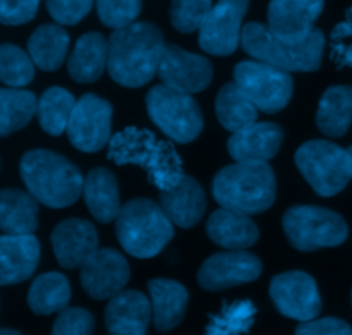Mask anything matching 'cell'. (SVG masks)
Segmentation results:
<instances>
[{
  "instance_id": "10",
  "label": "cell",
  "mask_w": 352,
  "mask_h": 335,
  "mask_svg": "<svg viewBox=\"0 0 352 335\" xmlns=\"http://www.w3.org/2000/svg\"><path fill=\"white\" fill-rule=\"evenodd\" d=\"M234 81L265 114H277L285 109L294 91V81L289 72L260 61L239 62L234 69Z\"/></svg>"
},
{
  "instance_id": "22",
  "label": "cell",
  "mask_w": 352,
  "mask_h": 335,
  "mask_svg": "<svg viewBox=\"0 0 352 335\" xmlns=\"http://www.w3.org/2000/svg\"><path fill=\"white\" fill-rule=\"evenodd\" d=\"M160 206L174 226L191 229L205 215L206 196L195 177L184 175L174 188L160 191Z\"/></svg>"
},
{
  "instance_id": "35",
  "label": "cell",
  "mask_w": 352,
  "mask_h": 335,
  "mask_svg": "<svg viewBox=\"0 0 352 335\" xmlns=\"http://www.w3.org/2000/svg\"><path fill=\"white\" fill-rule=\"evenodd\" d=\"M34 62L30 54L12 43L0 45V83L9 88H23L34 78Z\"/></svg>"
},
{
  "instance_id": "3",
  "label": "cell",
  "mask_w": 352,
  "mask_h": 335,
  "mask_svg": "<svg viewBox=\"0 0 352 335\" xmlns=\"http://www.w3.org/2000/svg\"><path fill=\"white\" fill-rule=\"evenodd\" d=\"M19 174L28 191L48 208H65L78 202L85 179L72 162L50 150L23 155Z\"/></svg>"
},
{
  "instance_id": "39",
  "label": "cell",
  "mask_w": 352,
  "mask_h": 335,
  "mask_svg": "<svg viewBox=\"0 0 352 335\" xmlns=\"http://www.w3.org/2000/svg\"><path fill=\"white\" fill-rule=\"evenodd\" d=\"M330 57L339 67H352V6L330 36Z\"/></svg>"
},
{
  "instance_id": "21",
  "label": "cell",
  "mask_w": 352,
  "mask_h": 335,
  "mask_svg": "<svg viewBox=\"0 0 352 335\" xmlns=\"http://www.w3.org/2000/svg\"><path fill=\"white\" fill-rule=\"evenodd\" d=\"M284 129L274 122H253L236 131L227 141V150L236 162H268L278 153Z\"/></svg>"
},
{
  "instance_id": "1",
  "label": "cell",
  "mask_w": 352,
  "mask_h": 335,
  "mask_svg": "<svg viewBox=\"0 0 352 335\" xmlns=\"http://www.w3.org/2000/svg\"><path fill=\"white\" fill-rule=\"evenodd\" d=\"M164 48V33L151 23L116 30L109 40L110 78L126 88H141L158 74Z\"/></svg>"
},
{
  "instance_id": "28",
  "label": "cell",
  "mask_w": 352,
  "mask_h": 335,
  "mask_svg": "<svg viewBox=\"0 0 352 335\" xmlns=\"http://www.w3.org/2000/svg\"><path fill=\"white\" fill-rule=\"evenodd\" d=\"M352 124V88L332 86L323 93L316 110V126L330 138H340Z\"/></svg>"
},
{
  "instance_id": "15",
  "label": "cell",
  "mask_w": 352,
  "mask_h": 335,
  "mask_svg": "<svg viewBox=\"0 0 352 335\" xmlns=\"http://www.w3.org/2000/svg\"><path fill=\"white\" fill-rule=\"evenodd\" d=\"M129 265L127 260L112 248H103L96 250L85 265L81 267V285L89 298L98 299H112L129 282Z\"/></svg>"
},
{
  "instance_id": "40",
  "label": "cell",
  "mask_w": 352,
  "mask_h": 335,
  "mask_svg": "<svg viewBox=\"0 0 352 335\" xmlns=\"http://www.w3.org/2000/svg\"><path fill=\"white\" fill-rule=\"evenodd\" d=\"M48 14L58 24L74 26L85 19L93 7V0H45Z\"/></svg>"
},
{
  "instance_id": "23",
  "label": "cell",
  "mask_w": 352,
  "mask_h": 335,
  "mask_svg": "<svg viewBox=\"0 0 352 335\" xmlns=\"http://www.w3.org/2000/svg\"><path fill=\"white\" fill-rule=\"evenodd\" d=\"M206 234L217 246L230 251L248 250L260 239V229L250 215L223 206L210 215Z\"/></svg>"
},
{
  "instance_id": "12",
  "label": "cell",
  "mask_w": 352,
  "mask_h": 335,
  "mask_svg": "<svg viewBox=\"0 0 352 335\" xmlns=\"http://www.w3.org/2000/svg\"><path fill=\"white\" fill-rule=\"evenodd\" d=\"M251 0H219L199 28V47L206 54H234L243 38V19Z\"/></svg>"
},
{
  "instance_id": "8",
  "label": "cell",
  "mask_w": 352,
  "mask_h": 335,
  "mask_svg": "<svg viewBox=\"0 0 352 335\" xmlns=\"http://www.w3.org/2000/svg\"><path fill=\"white\" fill-rule=\"evenodd\" d=\"M146 110L155 126L175 143H191L201 134L203 114L189 93L158 85L146 95Z\"/></svg>"
},
{
  "instance_id": "19",
  "label": "cell",
  "mask_w": 352,
  "mask_h": 335,
  "mask_svg": "<svg viewBox=\"0 0 352 335\" xmlns=\"http://www.w3.org/2000/svg\"><path fill=\"white\" fill-rule=\"evenodd\" d=\"M153 320L151 303L143 292L122 291L105 308V327L109 335H148Z\"/></svg>"
},
{
  "instance_id": "44",
  "label": "cell",
  "mask_w": 352,
  "mask_h": 335,
  "mask_svg": "<svg viewBox=\"0 0 352 335\" xmlns=\"http://www.w3.org/2000/svg\"><path fill=\"white\" fill-rule=\"evenodd\" d=\"M347 151H349V155H351V162H352V147H351L349 150H347Z\"/></svg>"
},
{
  "instance_id": "20",
  "label": "cell",
  "mask_w": 352,
  "mask_h": 335,
  "mask_svg": "<svg viewBox=\"0 0 352 335\" xmlns=\"http://www.w3.org/2000/svg\"><path fill=\"white\" fill-rule=\"evenodd\" d=\"M40 243L33 234L0 236V285L28 281L40 263Z\"/></svg>"
},
{
  "instance_id": "18",
  "label": "cell",
  "mask_w": 352,
  "mask_h": 335,
  "mask_svg": "<svg viewBox=\"0 0 352 335\" xmlns=\"http://www.w3.org/2000/svg\"><path fill=\"white\" fill-rule=\"evenodd\" d=\"M52 248L60 267L79 268L98 250V233L88 220L67 219L52 233Z\"/></svg>"
},
{
  "instance_id": "31",
  "label": "cell",
  "mask_w": 352,
  "mask_h": 335,
  "mask_svg": "<svg viewBox=\"0 0 352 335\" xmlns=\"http://www.w3.org/2000/svg\"><path fill=\"white\" fill-rule=\"evenodd\" d=\"M260 110L236 85V81L222 86L215 100V114L223 129L236 133L256 122Z\"/></svg>"
},
{
  "instance_id": "9",
  "label": "cell",
  "mask_w": 352,
  "mask_h": 335,
  "mask_svg": "<svg viewBox=\"0 0 352 335\" xmlns=\"http://www.w3.org/2000/svg\"><path fill=\"white\" fill-rule=\"evenodd\" d=\"M289 243L299 251H318L340 246L347 239V224L342 215L323 206H292L282 219Z\"/></svg>"
},
{
  "instance_id": "11",
  "label": "cell",
  "mask_w": 352,
  "mask_h": 335,
  "mask_svg": "<svg viewBox=\"0 0 352 335\" xmlns=\"http://www.w3.org/2000/svg\"><path fill=\"white\" fill-rule=\"evenodd\" d=\"M112 105L107 100L86 93L76 102L67 124L71 144L86 153H95L110 143Z\"/></svg>"
},
{
  "instance_id": "41",
  "label": "cell",
  "mask_w": 352,
  "mask_h": 335,
  "mask_svg": "<svg viewBox=\"0 0 352 335\" xmlns=\"http://www.w3.org/2000/svg\"><path fill=\"white\" fill-rule=\"evenodd\" d=\"M41 0H0V24L19 26L36 16Z\"/></svg>"
},
{
  "instance_id": "33",
  "label": "cell",
  "mask_w": 352,
  "mask_h": 335,
  "mask_svg": "<svg viewBox=\"0 0 352 335\" xmlns=\"http://www.w3.org/2000/svg\"><path fill=\"white\" fill-rule=\"evenodd\" d=\"M76 102L78 100L72 96V93L60 86H52V88L45 89L36 107V116L41 129L50 136H60L64 131H67V124Z\"/></svg>"
},
{
  "instance_id": "42",
  "label": "cell",
  "mask_w": 352,
  "mask_h": 335,
  "mask_svg": "<svg viewBox=\"0 0 352 335\" xmlns=\"http://www.w3.org/2000/svg\"><path fill=\"white\" fill-rule=\"evenodd\" d=\"M296 335H352V329L344 320L327 316L301 322L296 329Z\"/></svg>"
},
{
  "instance_id": "17",
  "label": "cell",
  "mask_w": 352,
  "mask_h": 335,
  "mask_svg": "<svg viewBox=\"0 0 352 335\" xmlns=\"http://www.w3.org/2000/svg\"><path fill=\"white\" fill-rule=\"evenodd\" d=\"M325 0H272L268 6V28L275 36L301 41L315 30Z\"/></svg>"
},
{
  "instance_id": "26",
  "label": "cell",
  "mask_w": 352,
  "mask_h": 335,
  "mask_svg": "<svg viewBox=\"0 0 352 335\" xmlns=\"http://www.w3.org/2000/svg\"><path fill=\"white\" fill-rule=\"evenodd\" d=\"M109 65V41L102 33H86L69 55L67 71L76 83H95Z\"/></svg>"
},
{
  "instance_id": "4",
  "label": "cell",
  "mask_w": 352,
  "mask_h": 335,
  "mask_svg": "<svg viewBox=\"0 0 352 335\" xmlns=\"http://www.w3.org/2000/svg\"><path fill=\"white\" fill-rule=\"evenodd\" d=\"M212 193L223 208L256 215L274 205L277 181L268 162H236L213 177Z\"/></svg>"
},
{
  "instance_id": "6",
  "label": "cell",
  "mask_w": 352,
  "mask_h": 335,
  "mask_svg": "<svg viewBox=\"0 0 352 335\" xmlns=\"http://www.w3.org/2000/svg\"><path fill=\"white\" fill-rule=\"evenodd\" d=\"M116 234L124 251L134 258H153L174 237V224L160 203L146 198L127 202L116 219Z\"/></svg>"
},
{
  "instance_id": "43",
  "label": "cell",
  "mask_w": 352,
  "mask_h": 335,
  "mask_svg": "<svg viewBox=\"0 0 352 335\" xmlns=\"http://www.w3.org/2000/svg\"><path fill=\"white\" fill-rule=\"evenodd\" d=\"M0 335H23V334H19V332H17V330L6 329V327H0Z\"/></svg>"
},
{
  "instance_id": "2",
  "label": "cell",
  "mask_w": 352,
  "mask_h": 335,
  "mask_svg": "<svg viewBox=\"0 0 352 335\" xmlns=\"http://www.w3.org/2000/svg\"><path fill=\"white\" fill-rule=\"evenodd\" d=\"M109 158L117 165H136L160 191L174 188L182 177V160L168 141L140 127H127L110 140Z\"/></svg>"
},
{
  "instance_id": "34",
  "label": "cell",
  "mask_w": 352,
  "mask_h": 335,
  "mask_svg": "<svg viewBox=\"0 0 352 335\" xmlns=\"http://www.w3.org/2000/svg\"><path fill=\"white\" fill-rule=\"evenodd\" d=\"M256 308L251 301H234L212 316L205 335H243L253 327Z\"/></svg>"
},
{
  "instance_id": "36",
  "label": "cell",
  "mask_w": 352,
  "mask_h": 335,
  "mask_svg": "<svg viewBox=\"0 0 352 335\" xmlns=\"http://www.w3.org/2000/svg\"><path fill=\"white\" fill-rule=\"evenodd\" d=\"M212 0H172L170 23L181 33L199 31L203 21L212 10Z\"/></svg>"
},
{
  "instance_id": "32",
  "label": "cell",
  "mask_w": 352,
  "mask_h": 335,
  "mask_svg": "<svg viewBox=\"0 0 352 335\" xmlns=\"http://www.w3.org/2000/svg\"><path fill=\"white\" fill-rule=\"evenodd\" d=\"M38 98L23 88H0V138L21 131L36 116Z\"/></svg>"
},
{
  "instance_id": "38",
  "label": "cell",
  "mask_w": 352,
  "mask_h": 335,
  "mask_svg": "<svg viewBox=\"0 0 352 335\" xmlns=\"http://www.w3.org/2000/svg\"><path fill=\"white\" fill-rule=\"evenodd\" d=\"M95 318L88 310L65 308L58 313L52 335H91Z\"/></svg>"
},
{
  "instance_id": "16",
  "label": "cell",
  "mask_w": 352,
  "mask_h": 335,
  "mask_svg": "<svg viewBox=\"0 0 352 335\" xmlns=\"http://www.w3.org/2000/svg\"><path fill=\"white\" fill-rule=\"evenodd\" d=\"M158 78L165 86L192 95L208 88L213 78V65L201 55L182 50L177 45H165Z\"/></svg>"
},
{
  "instance_id": "14",
  "label": "cell",
  "mask_w": 352,
  "mask_h": 335,
  "mask_svg": "<svg viewBox=\"0 0 352 335\" xmlns=\"http://www.w3.org/2000/svg\"><path fill=\"white\" fill-rule=\"evenodd\" d=\"M263 265L253 253L223 251L210 257L198 272V282L206 291H223L236 285L250 284L261 275Z\"/></svg>"
},
{
  "instance_id": "25",
  "label": "cell",
  "mask_w": 352,
  "mask_h": 335,
  "mask_svg": "<svg viewBox=\"0 0 352 335\" xmlns=\"http://www.w3.org/2000/svg\"><path fill=\"white\" fill-rule=\"evenodd\" d=\"M153 312V325L158 332H170L181 325L188 310V289L170 279H153L148 282Z\"/></svg>"
},
{
  "instance_id": "27",
  "label": "cell",
  "mask_w": 352,
  "mask_h": 335,
  "mask_svg": "<svg viewBox=\"0 0 352 335\" xmlns=\"http://www.w3.org/2000/svg\"><path fill=\"white\" fill-rule=\"evenodd\" d=\"M38 229V199L30 191L7 188L0 191V230L3 234H34Z\"/></svg>"
},
{
  "instance_id": "7",
  "label": "cell",
  "mask_w": 352,
  "mask_h": 335,
  "mask_svg": "<svg viewBox=\"0 0 352 335\" xmlns=\"http://www.w3.org/2000/svg\"><path fill=\"white\" fill-rule=\"evenodd\" d=\"M294 158L302 177L323 198L339 195L352 179L349 151L332 141H306L298 148Z\"/></svg>"
},
{
  "instance_id": "5",
  "label": "cell",
  "mask_w": 352,
  "mask_h": 335,
  "mask_svg": "<svg viewBox=\"0 0 352 335\" xmlns=\"http://www.w3.org/2000/svg\"><path fill=\"white\" fill-rule=\"evenodd\" d=\"M241 45L253 58L285 72H311L322 65L325 34L315 28L305 40L287 41L265 24L250 23L243 28Z\"/></svg>"
},
{
  "instance_id": "13",
  "label": "cell",
  "mask_w": 352,
  "mask_h": 335,
  "mask_svg": "<svg viewBox=\"0 0 352 335\" xmlns=\"http://www.w3.org/2000/svg\"><path fill=\"white\" fill-rule=\"evenodd\" d=\"M270 298L284 316L298 322L315 320L322 312V298L315 279L306 272L278 274L270 282Z\"/></svg>"
},
{
  "instance_id": "37",
  "label": "cell",
  "mask_w": 352,
  "mask_h": 335,
  "mask_svg": "<svg viewBox=\"0 0 352 335\" xmlns=\"http://www.w3.org/2000/svg\"><path fill=\"white\" fill-rule=\"evenodd\" d=\"M143 0H96V12L107 28L120 30L136 21Z\"/></svg>"
},
{
  "instance_id": "24",
  "label": "cell",
  "mask_w": 352,
  "mask_h": 335,
  "mask_svg": "<svg viewBox=\"0 0 352 335\" xmlns=\"http://www.w3.org/2000/svg\"><path fill=\"white\" fill-rule=\"evenodd\" d=\"M82 196L91 217L100 224L116 222L122 210L119 182L109 169L96 167L88 172L82 186Z\"/></svg>"
},
{
  "instance_id": "29",
  "label": "cell",
  "mask_w": 352,
  "mask_h": 335,
  "mask_svg": "<svg viewBox=\"0 0 352 335\" xmlns=\"http://www.w3.org/2000/svg\"><path fill=\"white\" fill-rule=\"evenodd\" d=\"M69 50V34L57 24L36 28L28 40V54L41 71H57L64 64Z\"/></svg>"
},
{
  "instance_id": "45",
  "label": "cell",
  "mask_w": 352,
  "mask_h": 335,
  "mask_svg": "<svg viewBox=\"0 0 352 335\" xmlns=\"http://www.w3.org/2000/svg\"><path fill=\"white\" fill-rule=\"evenodd\" d=\"M351 301H352V292H351Z\"/></svg>"
},
{
  "instance_id": "30",
  "label": "cell",
  "mask_w": 352,
  "mask_h": 335,
  "mask_svg": "<svg viewBox=\"0 0 352 335\" xmlns=\"http://www.w3.org/2000/svg\"><path fill=\"white\" fill-rule=\"evenodd\" d=\"M71 301V284L58 272L40 275L31 284L28 292V306L36 315L47 316L60 313Z\"/></svg>"
}]
</instances>
